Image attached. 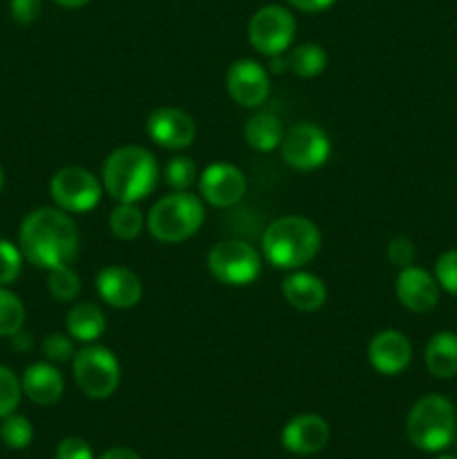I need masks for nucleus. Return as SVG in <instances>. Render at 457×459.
Masks as SVG:
<instances>
[{
  "instance_id": "21",
  "label": "nucleus",
  "mask_w": 457,
  "mask_h": 459,
  "mask_svg": "<svg viewBox=\"0 0 457 459\" xmlns=\"http://www.w3.org/2000/svg\"><path fill=\"white\" fill-rule=\"evenodd\" d=\"M65 327L74 341L94 343L106 332V314L94 303H76L67 312Z\"/></svg>"
},
{
  "instance_id": "16",
  "label": "nucleus",
  "mask_w": 457,
  "mask_h": 459,
  "mask_svg": "<svg viewBox=\"0 0 457 459\" xmlns=\"http://www.w3.org/2000/svg\"><path fill=\"white\" fill-rule=\"evenodd\" d=\"M367 361L381 375H401L412 361V345L406 334L397 330H384L372 336L367 345Z\"/></svg>"
},
{
  "instance_id": "31",
  "label": "nucleus",
  "mask_w": 457,
  "mask_h": 459,
  "mask_svg": "<svg viewBox=\"0 0 457 459\" xmlns=\"http://www.w3.org/2000/svg\"><path fill=\"white\" fill-rule=\"evenodd\" d=\"M40 350H43L45 359L52 363H67L76 354L72 339H67L65 334H58V332L45 336L43 343H40Z\"/></svg>"
},
{
  "instance_id": "27",
  "label": "nucleus",
  "mask_w": 457,
  "mask_h": 459,
  "mask_svg": "<svg viewBox=\"0 0 457 459\" xmlns=\"http://www.w3.org/2000/svg\"><path fill=\"white\" fill-rule=\"evenodd\" d=\"M31 437H34V429H31L27 417L22 415L4 417L3 426H0V439H3L4 446L13 448V451H21V448L30 446Z\"/></svg>"
},
{
  "instance_id": "4",
  "label": "nucleus",
  "mask_w": 457,
  "mask_h": 459,
  "mask_svg": "<svg viewBox=\"0 0 457 459\" xmlns=\"http://www.w3.org/2000/svg\"><path fill=\"white\" fill-rule=\"evenodd\" d=\"M204 224V204L186 191L164 195L148 211L146 227L155 240L175 245L195 236Z\"/></svg>"
},
{
  "instance_id": "1",
  "label": "nucleus",
  "mask_w": 457,
  "mask_h": 459,
  "mask_svg": "<svg viewBox=\"0 0 457 459\" xmlns=\"http://www.w3.org/2000/svg\"><path fill=\"white\" fill-rule=\"evenodd\" d=\"M21 254L34 267L56 269L72 264L79 255V229L67 211L40 206L21 224Z\"/></svg>"
},
{
  "instance_id": "42",
  "label": "nucleus",
  "mask_w": 457,
  "mask_h": 459,
  "mask_svg": "<svg viewBox=\"0 0 457 459\" xmlns=\"http://www.w3.org/2000/svg\"><path fill=\"white\" fill-rule=\"evenodd\" d=\"M451 446L455 448V451H457V430H455V435H453V442H451Z\"/></svg>"
},
{
  "instance_id": "18",
  "label": "nucleus",
  "mask_w": 457,
  "mask_h": 459,
  "mask_svg": "<svg viewBox=\"0 0 457 459\" xmlns=\"http://www.w3.org/2000/svg\"><path fill=\"white\" fill-rule=\"evenodd\" d=\"M22 393L39 406H54L63 397V375L52 363H31L22 375Z\"/></svg>"
},
{
  "instance_id": "40",
  "label": "nucleus",
  "mask_w": 457,
  "mask_h": 459,
  "mask_svg": "<svg viewBox=\"0 0 457 459\" xmlns=\"http://www.w3.org/2000/svg\"><path fill=\"white\" fill-rule=\"evenodd\" d=\"M54 3L61 4V7H65V9H79V7H85L90 0H54Z\"/></svg>"
},
{
  "instance_id": "20",
  "label": "nucleus",
  "mask_w": 457,
  "mask_h": 459,
  "mask_svg": "<svg viewBox=\"0 0 457 459\" xmlns=\"http://www.w3.org/2000/svg\"><path fill=\"white\" fill-rule=\"evenodd\" d=\"M424 363L428 372L437 379L457 377V334L455 332H437L430 336L424 350Z\"/></svg>"
},
{
  "instance_id": "29",
  "label": "nucleus",
  "mask_w": 457,
  "mask_h": 459,
  "mask_svg": "<svg viewBox=\"0 0 457 459\" xmlns=\"http://www.w3.org/2000/svg\"><path fill=\"white\" fill-rule=\"evenodd\" d=\"M22 384L9 368L0 366V420L13 415L21 403Z\"/></svg>"
},
{
  "instance_id": "23",
  "label": "nucleus",
  "mask_w": 457,
  "mask_h": 459,
  "mask_svg": "<svg viewBox=\"0 0 457 459\" xmlns=\"http://www.w3.org/2000/svg\"><path fill=\"white\" fill-rule=\"evenodd\" d=\"M287 58H289V70L303 79H314V76L323 74L327 67L325 49L314 43L298 45L291 49V54H287Z\"/></svg>"
},
{
  "instance_id": "6",
  "label": "nucleus",
  "mask_w": 457,
  "mask_h": 459,
  "mask_svg": "<svg viewBox=\"0 0 457 459\" xmlns=\"http://www.w3.org/2000/svg\"><path fill=\"white\" fill-rule=\"evenodd\" d=\"M74 379L81 393L92 399H108L121 384L119 359L103 345H88L72 359Z\"/></svg>"
},
{
  "instance_id": "14",
  "label": "nucleus",
  "mask_w": 457,
  "mask_h": 459,
  "mask_svg": "<svg viewBox=\"0 0 457 459\" xmlns=\"http://www.w3.org/2000/svg\"><path fill=\"white\" fill-rule=\"evenodd\" d=\"M394 291H397L399 303L415 314L430 312L439 303L437 278L426 272V269L415 267V264H410L406 269H399Z\"/></svg>"
},
{
  "instance_id": "12",
  "label": "nucleus",
  "mask_w": 457,
  "mask_h": 459,
  "mask_svg": "<svg viewBox=\"0 0 457 459\" xmlns=\"http://www.w3.org/2000/svg\"><path fill=\"white\" fill-rule=\"evenodd\" d=\"M200 193L211 206L228 209L236 206L246 193V178L237 166L218 161V164L206 166L200 175Z\"/></svg>"
},
{
  "instance_id": "11",
  "label": "nucleus",
  "mask_w": 457,
  "mask_h": 459,
  "mask_svg": "<svg viewBox=\"0 0 457 459\" xmlns=\"http://www.w3.org/2000/svg\"><path fill=\"white\" fill-rule=\"evenodd\" d=\"M148 137L166 151H182L195 142V121L179 108H157L146 121Z\"/></svg>"
},
{
  "instance_id": "33",
  "label": "nucleus",
  "mask_w": 457,
  "mask_h": 459,
  "mask_svg": "<svg viewBox=\"0 0 457 459\" xmlns=\"http://www.w3.org/2000/svg\"><path fill=\"white\" fill-rule=\"evenodd\" d=\"M415 258H417V249L415 245H412V240L399 236L388 242V260L397 269L410 267V264H415Z\"/></svg>"
},
{
  "instance_id": "41",
  "label": "nucleus",
  "mask_w": 457,
  "mask_h": 459,
  "mask_svg": "<svg viewBox=\"0 0 457 459\" xmlns=\"http://www.w3.org/2000/svg\"><path fill=\"white\" fill-rule=\"evenodd\" d=\"M3 186H4V173L3 169H0V191H3Z\"/></svg>"
},
{
  "instance_id": "25",
  "label": "nucleus",
  "mask_w": 457,
  "mask_h": 459,
  "mask_svg": "<svg viewBox=\"0 0 457 459\" xmlns=\"http://www.w3.org/2000/svg\"><path fill=\"white\" fill-rule=\"evenodd\" d=\"M47 290L58 303H74L81 294V278L70 264L65 267L49 269L47 276Z\"/></svg>"
},
{
  "instance_id": "5",
  "label": "nucleus",
  "mask_w": 457,
  "mask_h": 459,
  "mask_svg": "<svg viewBox=\"0 0 457 459\" xmlns=\"http://www.w3.org/2000/svg\"><path fill=\"white\" fill-rule=\"evenodd\" d=\"M457 430V415L453 403L442 394H426L415 406L406 421V435L419 451L437 453L451 446Z\"/></svg>"
},
{
  "instance_id": "32",
  "label": "nucleus",
  "mask_w": 457,
  "mask_h": 459,
  "mask_svg": "<svg viewBox=\"0 0 457 459\" xmlns=\"http://www.w3.org/2000/svg\"><path fill=\"white\" fill-rule=\"evenodd\" d=\"M435 278L448 294L457 296V249L444 251L435 264Z\"/></svg>"
},
{
  "instance_id": "2",
  "label": "nucleus",
  "mask_w": 457,
  "mask_h": 459,
  "mask_svg": "<svg viewBox=\"0 0 457 459\" xmlns=\"http://www.w3.org/2000/svg\"><path fill=\"white\" fill-rule=\"evenodd\" d=\"M160 179L155 155L142 146H121L103 164V188L116 202H134L151 195Z\"/></svg>"
},
{
  "instance_id": "9",
  "label": "nucleus",
  "mask_w": 457,
  "mask_h": 459,
  "mask_svg": "<svg viewBox=\"0 0 457 459\" xmlns=\"http://www.w3.org/2000/svg\"><path fill=\"white\" fill-rule=\"evenodd\" d=\"M296 21L289 9L280 4H267L260 7L249 21V40L255 52L264 56L285 54L294 43Z\"/></svg>"
},
{
  "instance_id": "8",
  "label": "nucleus",
  "mask_w": 457,
  "mask_h": 459,
  "mask_svg": "<svg viewBox=\"0 0 457 459\" xmlns=\"http://www.w3.org/2000/svg\"><path fill=\"white\" fill-rule=\"evenodd\" d=\"M49 193L58 209L67 213H88L101 200L103 186L94 173L81 166L61 169L49 182Z\"/></svg>"
},
{
  "instance_id": "38",
  "label": "nucleus",
  "mask_w": 457,
  "mask_h": 459,
  "mask_svg": "<svg viewBox=\"0 0 457 459\" xmlns=\"http://www.w3.org/2000/svg\"><path fill=\"white\" fill-rule=\"evenodd\" d=\"M285 70H289V58H287L285 54L269 56V72H273V74H282Z\"/></svg>"
},
{
  "instance_id": "30",
  "label": "nucleus",
  "mask_w": 457,
  "mask_h": 459,
  "mask_svg": "<svg viewBox=\"0 0 457 459\" xmlns=\"http://www.w3.org/2000/svg\"><path fill=\"white\" fill-rule=\"evenodd\" d=\"M22 254L12 242L0 240V287H7L21 276Z\"/></svg>"
},
{
  "instance_id": "35",
  "label": "nucleus",
  "mask_w": 457,
  "mask_h": 459,
  "mask_svg": "<svg viewBox=\"0 0 457 459\" xmlns=\"http://www.w3.org/2000/svg\"><path fill=\"white\" fill-rule=\"evenodd\" d=\"M56 459H94L92 448L81 437H65L56 448Z\"/></svg>"
},
{
  "instance_id": "43",
  "label": "nucleus",
  "mask_w": 457,
  "mask_h": 459,
  "mask_svg": "<svg viewBox=\"0 0 457 459\" xmlns=\"http://www.w3.org/2000/svg\"><path fill=\"white\" fill-rule=\"evenodd\" d=\"M437 459H457V457H453V455H442V457H437Z\"/></svg>"
},
{
  "instance_id": "24",
  "label": "nucleus",
  "mask_w": 457,
  "mask_h": 459,
  "mask_svg": "<svg viewBox=\"0 0 457 459\" xmlns=\"http://www.w3.org/2000/svg\"><path fill=\"white\" fill-rule=\"evenodd\" d=\"M143 224L146 220H143L142 211L130 202H121L110 213V231L116 240H134L142 236Z\"/></svg>"
},
{
  "instance_id": "26",
  "label": "nucleus",
  "mask_w": 457,
  "mask_h": 459,
  "mask_svg": "<svg viewBox=\"0 0 457 459\" xmlns=\"http://www.w3.org/2000/svg\"><path fill=\"white\" fill-rule=\"evenodd\" d=\"M25 323V307L21 299L9 290L0 287V336H12L22 330Z\"/></svg>"
},
{
  "instance_id": "15",
  "label": "nucleus",
  "mask_w": 457,
  "mask_h": 459,
  "mask_svg": "<svg viewBox=\"0 0 457 459\" xmlns=\"http://www.w3.org/2000/svg\"><path fill=\"white\" fill-rule=\"evenodd\" d=\"M97 291L103 303L116 309H130L142 300L143 285L142 278L128 267L110 264L97 273Z\"/></svg>"
},
{
  "instance_id": "34",
  "label": "nucleus",
  "mask_w": 457,
  "mask_h": 459,
  "mask_svg": "<svg viewBox=\"0 0 457 459\" xmlns=\"http://www.w3.org/2000/svg\"><path fill=\"white\" fill-rule=\"evenodd\" d=\"M9 12H12V18L16 22L30 25V22L39 21L40 12H43V0H12Z\"/></svg>"
},
{
  "instance_id": "37",
  "label": "nucleus",
  "mask_w": 457,
  "mask_h": 459,
  "mask_svg": "<svg viewBox=\"0 0 457 459\" xmlns=\"http://www.w3.org/2000/svg\"><path fill=\"white\" fill-rule=\"evenodd\" d=\"M9 339H12L13 350H18V352H30L31 345H34V339H31L30 332L18 330L16 334H12V336H9Z\"/></svg>"
},
{
  "instance_id": "36",
  "label": "nucleus",
  "mask_w": 457,
  "mask_h": 459,
  "mask_svg": "<svg viewBox=\"0 0 457 459\" xmlns=\"http://www.w3.org/2000/svg\"><path fill=\"white\" fill-rule=\"evenodd\" d=\"M287 3L291 4V7L300 9V12H323V9L330 7L334 0H287Z\"/></svg>"
},
{
  "instance_id": "28",
  "label": "nucleus",
  "mask_w": 457,
  "mask_h": 459,
  "mask_svg": "<svg viewBox=\"0 0 457 459\" xmlns=\"http://www.w3.org/2000/svg\"><path fill=\"white\" fill-rule=\"evenodd\" d=\"M166 184L175 191H186L195 184L197 179V166L191 157H173V160L166 164Z\"/></svg>"
},
{
  "instance_id": "39",
  "label": "nucleus",
  "mask_w": 457,
  "mask_h": 459,
  "mask_svg": "<svg viewBox=\"0 0 457 459\" xmlns=\"http://www.w3.org/2000/svg\"><path fill=\"white\" fill-rule=\"evenodd\" d=\"M99 459H142V457H139L134 451H130V448L119 446V448H110V451H106Z\"/></svg>"
},
{
  "instance_id": "22",
  "label": "nucleus",
  "mask_w": 457,
  "mask_h": 459,
  "mask_svg": "<svg viewBox=\"0 0 457 459\" xmlns=\"http://www.w3.org/2000/svg\"><path fill=\"white\" fill-rule=\"evenodd\" d=\"M282 124L273 112H255L245 124V139L254 151L269 152L280 146L282 142Z\"/></svg>"
},
{
  "instance_id": "7",
  "label": "nucleus",
  "mask_w": 457,
  "mask_h": 459,
  "mask_svg": "<svg viewBox=\"0 0 457 459\" xmlns=\"http://www.w3.org/2000/svg\"><path fill=\"white\" fill-rule=\"evenodd\" d=\"M206 267L215 281L231 287H245L260 276L263 255L245 240H222L209 251Z\"/></svg>"
},
{
  "instance_id": "17",
  "label": "nucleus",
  "mask_w": 457,
  "mask_h": 459,
  "mask_svg": "<svg viewBox=\"0 0 457 459\" xmlns=\"http://www.w3.org/2000/svg\"><path fill=\"white\" fill-rule=\"evenodd\" d=\"M327 442H330V426L323 417L312 412L294 417L282 430V446L294 455H314L323 451Z\"/></svg>"
},
{
  "instance_id": "3",
  "label": "nucleus",
  "mask_w": 457,
  "mask_h": 459,
  "mask_svg": "<svg viewBox=\"0 0 457 459\" xmlns=\"http://www.w3.org/2000/svg\"><path fill=\"white\" fill-rule=\"evenodd\" d=\"M321 251V231L316 224L300 215L278 218L264 229L263 254L273 267L300 269Z\"/></svg>"
},
{
  "instance_id": "13",
  "label": "nucleus",
  "mask_w": 457,
  "mask_h": 459,
  "mask_svg": "<svg viewBox=\"0 0 457 459\" xmlns=\"http://www.w3.org/2000/svg\"><path fill=\"white\" fill-rule=\"evenodd\" d=\"M269 72L251 58H240L227 72V92L237 106L258 108L269 97Z\"/></svg>"
},
{
  "instance_id": "19",
  "label": "nucleus",
  "mask_w": 457,
  "mask_h": 459,
  "mask_svg": "<svg viewBox=\"0 0 457 459\" xmlns=\"http://www.w3.org/2000/svg\"><path fill=\"white\" fill-rule=\"evenodd\" d=\"M282 296L291 307L300 309V312H316L325 305L327 287L314 273L294 272L282 282Z\"/></svg>"
},
{
  "instance_id": "10",
  "label": "nucleus",
  "mask_w": 457,
  "mask_h": 459,
  "mask_svg": "<svg viewBox=\"0 0 457 459\" xmlns=\"http://www.w3.org/2000/svg\"><path fill=\"white\" fill-rule=\"evenodd\" d=\"M332 143L325 130L314 124H296L282 134V160L296 170H316L330 157Z\"/></svg>"
}]
</instances>
